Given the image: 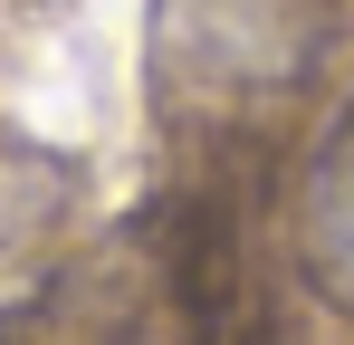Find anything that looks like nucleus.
<instances>
[{"label": "nucleus", "instance_id": "1", "mask_svg": "<svg viewBox=\"0 0 354 345\" xmlns=\"http://www.w3.org/2000/svg\"><path fill=\"white\" fill-rule=\"evenodd\" d=\"M201 317H211V288L173 249L144 269V288H115V269L48 288V307L29 326H10V345H201Z\"/></svg>", "mask_w": 354, "mask_h": 345}, {"label": "nucleus", "instance_id": "2", "mask_svg": "<svg viewBox=\"0 0 354 345\" xmlns=\"http://www.w3.org/2000/svg\"><path fill=\"white\" fill-rule=\"evenodd\" d=\"M306 259H316V278L354 307V134L335 144V163L316 172V202H306Z\"/></svg>", "mask_w": 354, "mask_h": 345}]
</instances>
